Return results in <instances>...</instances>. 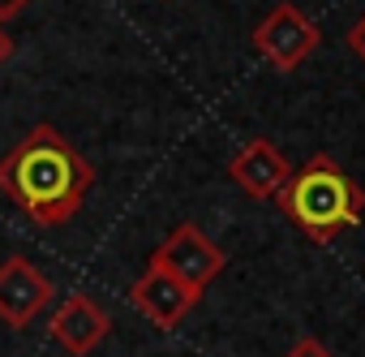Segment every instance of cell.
<instances>
[{
    "mask_svg": "<svg viewBox=\"0 0 365 357\" xmlns=\"http://www.w3.org/2000/svg\"><path fill=\"white\" fill-rule=\"evenodd\" d=\"M9 56H14V39H9V31H5V26H0V65H5Z\"/></svg>",
    "mask_w": 365,
    "mask_h": 357,
    "instance_id": "cell-12",
    "label": "cell"
},
{
    "mask_svg": "<svg viewBox=\"0 0 365 357\" xmlns=\"http://www.w3.org/2000/svg\"><path fill=\"white\" fill-rule=\"evenodd\" d=\"M322 44V31L292 5V0H279V5L254 26V48L267 65H275L279 74L301 69Z\"/></svg>",
    "mask_w": 365,
    "mask_h": 357,
    "instance_id": "cell-3",
    "label": "cell"
},
{
    "mask_svg": "<svg viewBox=\"0 0 365 357\" xmlns=\"http://www.w3.org/2000/svg\"><path fill=\"white\" fill-rule=\"evenodd\" d=\"M279 211L318 246H331L339 233L356 228L361 224V211H365V190L352 181V176L327 155H309V164L301 172L288 176V186L275 194Z\"/></svg>",
    "mask_w": 365,
    "mask_h": 357,
    "instance_id": "cell-2",
    "label": "cell"
},
{
    "mask_svg": "<svg viewBox=\"0 0 365 357\" xmlns=\"http://www.w3.org/2000/svg\"><path fill=\"white\" fill-rule=\"evenodd\" d=\"M155 267H163L168 276H176L180 284H190L194 293H202L207 284H215V276L228 267V254L198 228V224H176L163 246L150 254Z\"/></svg>",
    "mask_w": 365,
    "mask_h": 357,
    "instance_id": "cell-4",
    "label": "cell"
},
{
    "mask_svg": "<svg viewBox=\"0 0 365 357\" xmlns=\"http://www.w3.org/2000/svg\"><path fill=\"white\" fill-rule=\"evenodd\" d=\"M48 331H52V340H56L69 357H86V353H95V348L108 340L112 318H108V310H103L95 297L69 293V297L56 306V314L48 318Z\"/></svg>",
    "mask_w": 365,
    "mask_h": 357,
    "instance_id": "cell-8",
    "label": "cell"
},
{
    "mask_svg": "<svg viewBox=\"0 0 365 357\" xmlns=\"http://www.w3.org/2000/svg\"><path fill=\"white\" fill-rule=\"evenodd\" d=\"M288 176H292V164L288 155L271 142V138H250L232 159H228V181L250 194V198H275L284 186H288Z\"/></svg>",
    "mask_w": 365,
    "mask_h": 357,
    "instance_id": "cell-6",
    "label": "cell"
},
{
    "mask_svg": "<svg viewBox=\"0 0 365 357\" xmlns=\"http://www.w3.org/2000/svg\"><path fill=\"white\" fill-rule=\"evenodd\" d=\"M91 186L95 168L52 125H35L9 155H0V194L43 228L69 224Z\"/></svg>",
    "mask_w": 365,
    "mask_h": 357,
    "instance_id": "cell-1",
    "label": "cell"
},
{
    "mask_svg": "<svg viewBox=\"0 0 365 357\" xmlns=\"http://www.w3.org/2000/svg\"><path fill=\"white\" fill-rule=\"evenodd\" d=\"M348 48H352V52H356V56L365 61V14H361V18H356L352 26H348Z\"/></svg>",
    "mask_w": 365,
    "mask_h": 357,
    "instance_id": "cell-10",
    "label": "cell"
},
{
    "mask_svg": "<svg viewBox=\"0 0 365 357\" xmlns=\"http://www.w3.org/2000/svg\"><path fill=\"white\" fill-rule=\"evenodd\" d=\"M52 301V280L26 258V254H9L0 263V323L22 331L31 327Z\"/></svg>",
    "mask_w": 365,
    "mask_h": 357,
    "instance_id": "cell-5",
    "label": "cell"
},
{
    "mask_svg": "<svg viewBox=\"0 0 365 357\" xmlns=\"http://www.w3.org/2000/svg\"><path fill=\"white\" fill-rule=\"evenodd\" d=\"M31 0H0V22H9V18H18V9H26Z\"/></svg>",
    "mask_w": 365,
    "mask_h": 357,
    "instance_id": "cell-11",
    "label": "cell"
},
{
    "mask_svg": "<svg viewBox=\"0 0 365 357\" xmlns=\"http://www.w3.org/2000/svg\"><path fill=\"white\" fill-rule=\"evenodd\" d=\"M288 357H335V353H331L318 336H301V340L288 348Z\"/></svg>",
    "mask_w": 365,
    "mask_h": 357,
    "instance_id": "cell-9",
    "label": "cell"
},
{
    "mask_svg": "<svg viewBox=\"0 0 365 357\" xmlns=\"http://www.w3.org/2000/svg\"><path fill=\"white\" fill-rule=\"evenodd\" d=\"M198 297H202V293H194L190 284H180L176 276H168V271L155 267V263H146V271H142L138 284L129 288V301L138 306V314L150 318L159 331L180 327V318L198 306Z\"/></svg>",
    "mask_w": 365,
    "mask_h": 357,
    "instance_id": "cell-7",
    "label": "cell"
}]
</instances>
